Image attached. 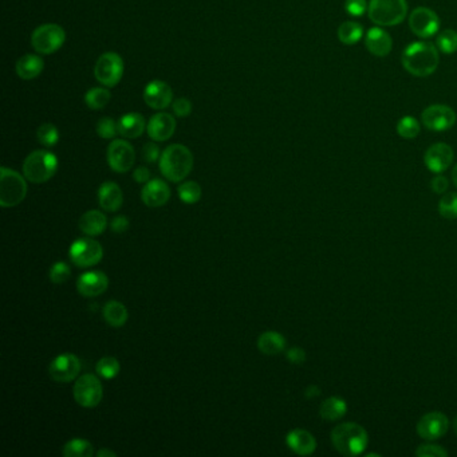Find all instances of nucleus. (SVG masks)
Returning a JSON list of instances; mask_svg holds the SVG:
<instances>
[{"mask_svg":"<svg viewBox=\"0 0 457 457\" xmlns=\"http://www.w3.org/2000/svg\"><path fill=\"white\" fill-rule=\"evenodd\" d=\"M401 61L409 74L425 78L433 74L439 66V49L430 42H413L404 50Z\"/></svg>","mask_w":457,"mask_h":457,"instance_id":"1","label":"nucleus"},{"mask_svg":"<svg viewBox=\"0 0 457 457\" xmlns=\"http://www.w3.org/2000/svg\"><path fill=\"white\" fill-rule=\"evenodd\" d=\"M331 444L342 456H359L365 452L369 444V435L362 425L357 423H343L331 430Z\"/></svg>","mask_w":457,"mask_h":457,"instance_id":"2","label":"nucleus"},{"mask_svg":"<svg viewBox=\"0 0 457 457\" xmlns=\"http://www.w3.org/2000/svg\"><path fill=\"white\" fill-rule=\"evenodd\" d=\"M160 171L165 179L180 182L188 177L194 168L192 152L181 144L166 147L160 157Z\"/></svg>","mask_w":457,"mask_h":457,"instance_id":"3","label":"nucleus"},{"mask_svg":"<svg viewBox=\"0 0 457 457\" xmlns=\"http://www.w3.org/2000/svg\"><path fill=\"white\" fill-rule=\"evenodd\" d=\"M369 19L379 27H393L404 22L408 15L407 0H370Z\"/></svg>","mask_w":457,"mask_h":457,"instance_id":"4","label":"nucleus"},{"mask_svg":"<svg viewBox=\"0 0 457 457\" xmlns=\"http://www.w3.org/2000/svg\"><path fill=\"white\" fill-rule=\"evenodd\" d=\"M58 171V159L49 150H35L23 163L24 177L34 184H43L54 177Z\"/></svg>","mask_w":457,"mask_h":457,"instance_id":"5","label":"nucleus"},{"mask_svg":"<svg viewBox=\"0 0 457 457\" xmlns=\"http://www.w3.org/2000/svg\"><path fill=\"white\" fill-rule=\"evenodd\" d=\"M27 195V182L17 171L1 166L0 169V205L11 208L20 204Z\"/></svg>","mask_w":457,"mask_h":457,"instance_id":"6","label":"nucleus"},{"mask_svg":"<svg viewBox=\"0 0 457 457\" xmlns=\"http://www.w3.org/2000/svg\"><path fill=\"white\" fill-rule=\"evenodd\" d=\"M66 41L65 30L55 23L42 24L34 30L31 46L41 55H50L64 46Z\"/></svg>","mask_w":457,"mask_h":457,"instance_id":"7","label":"nucleus"},{"mask_svg":"<svg viewBox=\"0 0 457 457\" xmlns=\"http://www.w3.org/2000/svg\"><path fill=\"white\" fill-rule=\"evenodd\" d=\"M124 75V61L117 52H105L94 66V77L105 87H115Z\"/></svg>","mask_w":457,"mask_h":457,"instance_id":"8","label":"nucleus"},{"mask_svg":"<svg viewBox=\"0 0 457 457\" xmlns=\"http://www.w3.org/2000/svg\"><path fill=\"white\" fill-rule=\"evenodd\" d=\"M74 400L82 408H96L99 407L102 397L103 388L94 375H83L80 377L74 385Z\"/></svg>","mask_w":457,"mask_h":457,"instance_id":"9","label":"nucleus"},{"mask_svg":"<svg viewBox=\"0 0 457 457\" xmlns=\"http://www.w3.org/2000/svg\"><path fill=\"white\" fill-rule=\"evenodd\" d=\"M68 255L71 261L77 267L87 268L99 264V261H102L103 248L99 242L93 239L82 238L71 245L68 249Z\"/></svg>","mask_w":457,"mask_h":457,"instance_id":"10","label":"nucleus"},{"mask_svg":"<svg viewBox=\"0 0 457 457\" xmlns=\"http://www.w3.org/2000/svg\"><path fill=\"white\" fill-rule=\"evenodd\" d=\"M409 27L421 39L435 36L440 30V17L428 7H417L409 15Z\"/></svg>","mask_w":457,"mask_h":457,"instance_id":"11","label":"nucleus"},{"mask_svg":"<svg viewBox=\"0 0 457 457\" xmlns=\"http://www.w3.org/2000/svg\"><path fill=\"white\" fill-rule=\"evenodd\" d=\"M455 110L448 105H430L421 113V122L425 128L432 131H447L456 124Z\"/></svg>","mask_w":457,"mask_h":457,"instance_id":"12","label":"nucleus"},{"mask_svg":"<svg viewBox=\"0 0 457 457\" xmlns=\"http://www.w3.org/2000/svg\"><path fill=\"white\" fill-rule=\"evenodd\" d=\"M108 164L117 173H126L136 161V152L131 143L115 140L108 147Z\"/></svg>","mask_w":457,"mask_h":457,"instance_id":"13","label":"nucleus"},{"mask_svg":"<svg viewBox=\"0 0 457 457\" xmlns=\"http://www.w3.org/2000/svg\"><path fill=\"white\" fill-rule=\"evenodd\" d=\"M449 420L441 412H429L424 414L416 425L417 435L426 441L439 440L447 435Z\"/></svg>","mask_w":457,"mask_h":457,"instance_id":"14","label":"nucleus"},{"mask_svg":"<svg viewBox=\"0 0 457 457\" xmlns=\"http://www.w3.org/2000/svg\"><path fill=\"white\" fill-rule=\"evenodd\" d=\"M81 361L77 356L71 353H66L51 361L49 375L51 379H54L55 382L66 384L75 379V377L81 372Z\"/></svg>","mask_w":457,"mask_h":457,"instance_id":"15","label":"nucleus"},{"mask_svg":"<svg viewBox=\"0 0 457 457\" xmlns=\"http://www.w3.org/2000/svg\"><path fill=\"white\" fill-rule=\"evenodd\" d=\"M454 149L448 144L437 143L428 147L424 154L425 166L435 175L445 172L454 163Z\"/></svg>","mask_w":457,"mask_h":457,"instance_id":"16","label":"nucleus"},{"mask_svg":"<svg viewBox=\"0 0 457 457\" xmlns=\"http://www.w3.org/2000/svg\"><path fill=\"white\" fill-rule=\"evenodd\" d=\"M173 99V92L166 82H149L144 90V101L149 108L154 110H164L166 109Z\"/></svg>","mask_w":457,"mask_h":457,"instance_id":"17","label":"nucleus"},{"mask_svg":"<svg viewBox=\"0 0 457 457\" xmlns=\"http://www.w3.org/2000/svg\"><path fill=\"white\" fill-rule=\"evenodd\" d=\"M176 131V119L169 113L160 112L157 115H152L147 121V136L157 143L168 141Z\"/></svg>","mask_w":457,"mask_h":457,"instance_id":"18","label":"nucleus"},{"mask_svg":"<svg viewBox=\"0 0 457 457\" xmlns=\"http://www.w3.org/2000/svg\"><path fill=\"white\" fill-rule=\"evenodd\" d=\"M109 287V278L102 271H89L77 280V290L82 296L94 298L103 294Z\"/></svg>","mask_w":457,"mask_h":457,"instance_id":"19","label":"nucleus"},{"mask_svg":"<svg viewBox=\"0 0 457 457\" xmlns=\"http://www.w3.org/2000/svg\"><path fill=\"white\" fill-rule=\"evenodd\" d=\"M365 46L370 54L378 58H384L391 54L393 49L392 36L382 27H372L365 35Z\"/></svg>","mask_w":457,"mask_h":457,"instance_id":"20","label":"nucleus"},{"mask_svg":"<svg viewBox=\"0 0 457 457\" xmlns=\"http://www.w3.org/2000/svg\"><path fill=\"white\" fill-rule=\"evenodd\" d=\"M171 197L168 184L160 179L149 180L141 191V198L149 208L163 207Z\"/></svg>","mask_w":457,"mask_h":457,"instance_id":"21","label":"nucleus"},{"mask_svg":"<svg viewBox=\"0 0 457 457\" xmlns=\"http://www.w3.org/2000/svg\"><path fill=\"white\" fill-rule=\"evenodd\" d=\"M287 447L299 456L312 455L317 449V440L306 429H293L286 436Z\"/></svg>","mask_w":457,"mask_h":457,"instance_id":"22","label":"nucleus"},{"mask_svg":"<svg viewBox=\"0 0 457 457\" xmlns=\"http://www.w3.org/2000/svg\"><path fill=\"white\" fill-rule=\"evenodd\" d=\"M99 205L108 212H117L124 203V195L118 184L105 181L99 189Z\"/></svg>","mask_w":457,"mask_h":457,"instance_id":"23","label":"nucleus"},{"mask_svg":"<svg viewBox=\"0 0 457 457\" xmlns=\"http://www.w3.org/2000/svg\"><path fill=\"white\" fill-rule=\"evenodd\" d=\"M118 134L124 138H137L147 129V122L144 115L140 113L124 115L117 122Z\"/></svg>","mask_w":457,"mask_h":457,"instance_id":"24","label":"nucleus"},{"mask_svg":"<svg viewBox=\"0 0 457 457\" xmlns=\"http://www.w3.org/2000/svg\"><path fill=\"white\" fill-rule=\"evenodd\" d=\"M15 68L19 78L24 81H31L34 78L39 77V74L43 71L45 62L39 55L26 54L17 59Z\"/></svg>","mask_w":457,"mask_h":457,"instance_id":"25","label":"nucleus"},{"mask_svg":"<svg viewBox=\"0 0 457 457\" xmlns=\"http://www.w3.org/2000/svg\"><path fill=\"white\" fill-rule=\"evenodd\" d=\"M108 227V219L105 216V213L101 211H87L86 213L82 215L80 219V228L82 232L87 236H99L105 232V229Z\"/></svg>","mask_w":457,"mask_h":457,"instance_id":"26","label":"nucleus"},{"mask_svg":"<svg viewBox=\"0 0 457 457\" xmlns=\"http://www.w3.org/2000/svg\"><path fill=\"white\" fill-rule=\"evenodd\" d=\"M258 349L266 356H278L286 349V338L277 331H264L258 340Z\"/></svg>","mask_w":457,"mask_h":457,"instance_id":"27","label":"nucleus"},{"mask_svg":"<svg viewBox=\"0 0 457 457\" xmlns=\"http://www.w3.org/2000/svg\"><path fill=\"white\" fill-rule=\"evenodd\" d=\"M346 412H347L346 401L337 396L328 397L319 407V414L326 421L341 420L346 414Z\"/></svg>","mask_w":457,"mask_h":457,"instance_id":"28","label":"nucleus"},{"mask_svg":"<svg viewBox=\"0 0 457 457\" xmlns=\"http://www.w3.org/2000/svg\"><path fill=\"white\" fill-rule=\"evenodd\" d=\"M102 314L105 322L112 327L124 326L129 318V312L126 310V307L118 300L108 302L102 310Z\"/></svg>","mask_w":457,"mask_h":457,"instance_id":"29","label":"nucleus"},{"mask_svg":"<svg viewBox=\"0 0 457 457\" xmlns=\"http://www.w3.org/2000/svg\"><path fill=\"white\" fill-rule=\"evenodd\" d=\"M363 36V27L353 20L343 22L338 27V39L346 46H353L358 43Z\"/></svg>","mask_w":457,"mask_h":457,"instance_id":"30","label":"nucleus"},{"mask_svg":"<svg viewBox=\"0 0 457 457\" xmlns=\"http://www.w3.org/2000/svg\"><path fill=\"white\" fill-rule=\"evenodd\" d=\"M62 455L65 457H92L94 455V448L90 441L73 439L64 447Z\"/></svg>","mask_w":457,"mask_h":457,"instance_id":"31","label":"nucleus"},{"mask_svg":"<svg viewBox=\"0 0 457 457\" xmlns=\"http://www.w3.org/2000/svg\"><path fill=\"white\" fill-rule=\"evenodd\" d=\"M112 99L110 92L106 87H93L85 94V103L92 110L103 109Z\"/></svg>","mask_w":457,"mask_h":457,"instance_id":"32","label":"nucleus"},{"mask_svg":"<svg viewBox=\"0 0 457 457\" xmlns=\"http://www.w3.org/2000/svg\"><path fill=\"white\" fill-rule=\"evenodd\" d=\"M420 131H421V124L419 122L417 118L412 115L402 117L397 124V133L404 140L416 138L420 134Z\"/></svg>","mask_w":457,"mask_h":457,"instance_id":"33","label":"nucleus"},{"mask_svg":"<svg viewBox=\"0 0 457 457\" xmlns=\"http://www.w3.org/2000/svg\"><path fill=\"white\" fill-rule=\"evenodd\" d=\"M180 200L185 204H196L201 198V187L196 181H185L177 189Z\"/></svg>","mask_w":457,"mask_h":457,"instance_id":"34","label":"nucleus"},{"mask_svg":"<svg viewBox=\"0 0 457 457\" xmlns=\"http://www.w3.org/2000/svg\"><path fill=\"white\" fill-rule=\"evenodd\" d=\"M36 138L39 144L43 147H55L59 141V131L52 124H43L36 131Z\"/></svg>","mask_w":457,"mask_h":457,"instance_id":"35","label":"nucleus"},{"mask_svg":"<svg viewBox=\"0 0 457 457\" xmlns=\"http://www.w3.org/2000/svg\"><path fill=\"white\" fill-rule=\"evenodd\" d=\"M436 48L439 51L451 55L457 51V33L455 30H444L436 38Z\"/></svg>","mask_w":457,"mask_h":457,"instance_id":"36","label":"nucleus"},{"mask_svg":"<svg viewBox=\"0 0 457 457\" xmlns=\"http://www.w3.org/2000/svg\"><path fill=\"white\" fill-rule=\"evenodd\" d=\"M439 212L444 219L455 220L457 219V194L448 192L444 194L439 201Z\"/></svg>","mask_w":457,"mask_h":457,"instance_id":"37","label":"nucleus"},{"mask_svg":"<svg viewBox=\"0 0 457 457\" xmlns=\"http://www.w3.org/2000/svg\"><path fill=\"white\" fill-rule=\"evenodd\" d=\"M96 370L99 377H102L105 379H112L118 376L121 366H119V362L115 357H103V358L99 359V363L96 365Z\"/></svg>","mask_w":457,"mask_h":457,"instance_id":"38","label":"nucleus"},{"mask_svg":"<svg viewBox=\"0 0 457 457\" xmlns=\"http://www.w3.org/2000/svg\"><path fill=\"white\" fill-rule=\"evenodd\" d=\"M71 277V268L65 261H57L50 268V280L54 284H62Z\"/></svg>","mask_w":457,"mask_h":457,"instance_id":"39","label":"nucleus"},{"mask_svg":"<svg viewBox=\"0 0 457 457\" xmlns=\"http://www.w3.org/2000/svg\"><path fill=\"white\" fill-rule=\"evenodd\" d=\"M96 131L101 138L103 140H112L115 138L118 133V125L112 117H103L97 122Z\"/></svg>","mask_w":457,"mask_h":457,"instance_id":"40","label":"nucleus"},{"mask_svg":"<svg viewBox=\"0 0 457 457\" xmlns=\"http://www.w3.org/2000/svg\"><path fill=\"white\" fill-rule=\"evenodd\" d=\"M416 456L419 457H447L448 456V451L445 448H442L439 444H433L432 441L426 442V444H421L417 447L416 449Z\"/></svg>","mask_w":457,"mask_h":457,"instance_id":"41","label":"nucleus"},{"mask_svg":"<svg viewBox=\"0 0 457 457\" xmlns=\"http://www.w3.org/2000/svg\"><path fill=\"white\" fill-rule=\"evenodd\" d=\"M344 10L350 17H362L369 10L368 0H346Z\"/></svg>","mask_w":457,"mask_h":457,"instance_id":"42","label":"nucleus"},{"mask_svg":"<svg viewBox=\"0 0 457 457\" xmlns=\"http://www.w3.org/2000/svg\"><path fill=\"white\" fill-rule=\"evenodd\" d=\"M172 109H173L175 115L180 118H184L192 113V103L189 99L181 97V99H175L172 102Z\"/></svg>","mask_w":457,"mask_h":457,"instance_id":"43","label":"nucleus"},{"mask_svg":"<svg viewBox=\"0 0 457 457\" xmlns=\"http://www.w3.org/2000/svg\"><path fill=\"white\" fill-rule=\"evenodd\" d=\"M143 154H144V160L149 164L160 161V157H161L160 149H159V147L156 144H153V143H147V145L144 147Z\"/></svg>","mask_w":457,"mask_h":457,"instance_id":"44","label":"nucleus"},{"mask_svg":"<svg viewBox=\"0 0 457 457\" xmlns=\"http://www.w3.org/2000/svg\"><path fill=\"white\" fill-rule=\"evenodd\" d=\"M287 359L294 365H302L306 361V351L302 347H291L286 351Z\"/></svg>","mask_w":457,"mask_h":457,"instance_id":"45","label":"nucleus"},{"mask_svg":"<svg viewBox=\"0 0 457 457\" xmlns=\"http://www.w3.org/2000/svg\"><path fill=\"white\" fill-rule=\"evenodd\" d=\"M430 188H432V191H433L435 194H440V195H442V194H445V192L448 191V188H449V181H448L447 177L441 176L440 173L439 176H436V177L432 179V181H430Z\"/></svg>","mask_w":457,"mask_h":457,"instance_id":"46","label":"nucleus"},{"mask_svg":"<svg viewBox=\"0 0 457 457\" xmlns=\"http://www.w3.org/2000/svg\"><path fill=\"white\" fill-rule=\"evenodd\" d=\"M129 226V219L126 216H117L110 223V228L115 233H124Z\"/></svg>","mask_w":457,"mask_h":457,"instance_id":"47","label":"nucleus"},{"mask_svg":"<svg viewBox=\"0 0 457 457\" xmlns=\"http://www.w3.org/2000/svg\"><path fill=\"white\" fill-rule=\"evenodd\" d=\"M133 179L138 184H147L150 180V172L147 166H138L133 173Z\"/></svg>","mask_w":457,"mask_h":457,"instance_id":"48","label":"nucleus"},{"mask_svg":"<svg viewBox=\"0 0 457 457\" xmlns=\"http://www.w3.org/2000/svg\"><path fill=\"white\" fill-rule=\"evenodd\" d=\"M319 394H321V391H319V388L315 386V385H311V386H309V388L306 389V392H305L306 398H314V397H318Z\"/></svg>","mask_w":457,"mask_h":457,"instance_id":"49","label":"nucleus"},{"mask_svg":"<svg viewBox=\"0 0 457 457\" xmlns=\"http://www.w3.org/2000/svg\"><path fill=\"white\" fill-rule=\"evenodd\" d=\"M97 456L99 457H115L117 455H115V452H113V451H109V449H101V451H99L97 452Z\"/></svg>","mask_w":457,"mask_h":457,"instance_id":"50","label":"nucleus"},{"mask_svg":"<svg viewBox=\"0 0 457 457\" xmlns=\"http://www.w3.org/2000/svg\"><path fill=\"white\" fill-rule=\"evenodd\" d=\"M452 180H454V184L456 185L457 188V164L456 166L454 168V171H452Z\"/></svg>","mask_w":457,"mask_h":457,"instance_id":"51","label":"nucleus"},{"mask_svg":"<svg viewBox=\"0 0 457 457\" xmlns=\"http://www.w3.org/2000/svg\"><path fill=\"white\" fill-rule=\"evenodd\" d=\"M454 429H455V432H456V435H457V416H456V419L454 420Z\"/></svg>","mask_w":457,"mask_h":457,"instance_id":"52","label":"nucleus"}]
</instances>
